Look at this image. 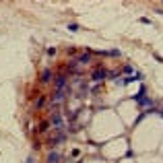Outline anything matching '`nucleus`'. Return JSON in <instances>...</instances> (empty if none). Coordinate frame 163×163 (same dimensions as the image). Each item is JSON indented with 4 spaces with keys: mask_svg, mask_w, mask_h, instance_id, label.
<instances>
[{
    "mask_svg": "<svg viewBox=\"0 0 163 163\" xmlns=\"http://www.w3.org/2000/svg\"><path fill=\"white\" fill-rule=\"evenodd\" d=\"M68 29H70V31H76V29H79V25H76V23H70V25H68Z\"/></svg>",
    "mask_w": 163,
    "mask_h": 163,
    "instance_id": "10",
    "label": "nucleus"
},
{
    "mask_svg": "<svg viewBox=\"0 0 163 163\" xmlns=\"http://www.w3.org/2000/svg\"><path fill=\"white\" fill-rule=\"evenodd\" d=\"M66 83H68V76H66V74H58V76H56V89L58 91H64Z\"/></svg>",
    "mask_w": 163,
    "mask_h": 163,
    "instance_id": "3",
    "label": "nucleus"
},
{
    "mask_svg": "<svg viewBox=\"0 0 163 163\" xmlns=\"http://www.w3.org/2000/svg\"><path fill=\"white\" fill-rule=\"evenodd\" d=\"M138 79H141L138 74H136V76H126V79H122V81H118V85H130L132 81H138Z\"/></svg>",
    "mask_w": 163,
    "mask_h": 163,
    "instance_id": "7",
    "label": "nucleus"
},
{
    "mask_svg": "<svg viewBox=\"0 0 163 163\" xmlns=\"http://www.w3.org/2000/svg\"><path fill=\"white\" fill-rule=\"evenodd\" d=\"M138 103H141L143 108H151V105H153V101H151V99H141Z\"/></svg>",
    "mask_w": 163,
    "mask_h": 163,
    "instance_id": "9",
    "label": "nucleus"
},
{
    "mask_svg": "<svg viewBox=\"0 0 163 163\" xmlns=\"http://www.w3.org/2000/svg\"><path fill=\"white\" fill-rule=\"evenodd\" d=\"M25 163H33V161H31V159H27V161H25Z\"/></svg>",
    "mask_w": 163,
    "mask_h": 163,
    "instance_id": "11",
    "label": "nucleus"
},
{
    "mask_svg": "<svg viewBox=\"0 0 163 163\" xmlns=\"http://www.w3.org/2000/svg\"><path fill=\"white\" fill-rule=\"evenodd\" d=\"M159 116H161V118H163V109H161V111H159Z\"/></svg>",
    "mask_w": 163,
    "mask_h": 163,
    "instance_id": "12",
    "label": "nucleus"
},
{
    "mask_svg": "<svg viewBox=\"0 0 163 163\" xmlns=\"http://www.w3.org/2000/svg\"><path fill=\"white\" fill-rule=\"evenodd\" d=\"M50 124H52L56 130H60V132H62V130H64V126H66V122H64V118H62V114H60V111H54V114H52Z\"/></svg>",
    "mask_w": 163,
    "mask_h": 163,
    "instance_id": "1",
    "label": "nucleus"
},
{
    "mask_svg": "<svg viewBox=\"0 0 163 163\" xmlns=\"http://www.w3.org/2000/svg\"><path fill=\"white\" fill-rule=\"evenodd\" d=\"M60 159H62V155L58 151H50L48 153V163H60Z\"/></svg>",
    "mask_w": 163,
    "mask_h": 163,
    "instance_id": "6",
    "label": "nucleus"
},
{
    "mask_svg": "<svg viewBox=\"0 0 163 163\" xmlns=\"http://www.w3.org/2000/svg\"><path fill=\"white\" fill-rule=\"evenodd\" d=\"M43 103H46V95H39L33 105H35V109H39V108H43Z\"/></svg>",
    "mask_w": 163,
    "mask_h": 163,
    "instance_id": "8",
    "label": "nucleus"
},
{
    "mask_svg": "<svg viewBox=\"0 0 163 163\" xmlns=\"http://www.w3.org/2000/svg\"><path fill=\"white\" fill-rule=\"evenodd\" d=\"M52 79H54V74H52V70H50V68H43V70H41V74H39V83H43V85H46V83H50Z\"/></svg>",
    "mask_w": 163,
    "mask_h": 163,
    "instance_id": "4",
    "label": "nucleus"
},
{
    "mask_svg": "<svg viewBox=\"0 0 163 163\" xmlns=\"http://www.w3.org/2000/svg\"><path fill=\"white\" fill-rule=\"evenodd\" d=\"M64 97H66V91H56V95L50 99V105L56 108V105H60L62 101H64Z\"/></svg>",
    "mask_w": 163,
    "mask_h": 163,
    "instance_id": "2",
    "label": "nucleus"
},
{
    "mask_svg": "<svg viewBox=\"0 0 163 163\" xmlns=\"http://www.w3.org/2000/svg\"><path fill=\"white\" fill-rule=\"evenodd\" d=\"M105 76H108V73H105L103 68H95V70H93V81H97V83H101Z\"/></svg>",
    "mask_w": 163,
    "mask_h": 163,
    "instance_id": "5",
    "label": "nucleus"
}]
</instances>
